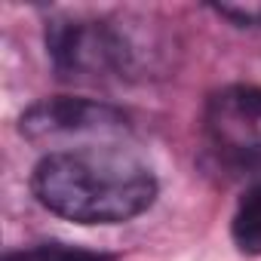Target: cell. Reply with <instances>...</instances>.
<instances>
[{
	"label": "cell",
	"instance_id": "obj_1",
	"mask_svg": "<svg viewBox=\"0 0 261 261\" xmlns=\"http://www.w3.org/2000/svg\"><path fill=\"white\" fill-rule=\"evenodd\" d=\"M34 200L74 224H126L157 200L151 166L117 145L62 148L31 172Z\"/></svg>",
	"mask_w": 261,
	"mask_h": 261
},
{
	"label": "cell",
	"instance_id": "obj_2",
	"mask_svg": "<svg viewBox=\"0 0 261 261\" xmlns=\"http://www.w3.org/2000/svg\"><path fill=\"white\" fill-rule=\"evenodd\" d=\"M46 53L62 80L98 83L145 71V53L123 25L98 19H56L46 25Z\"/></svg>",
	"mask_w": 261,
	"mask_h": 261
},
{
	"label": "cell",
	"instance_id": "obj_3",
	"mask_svg": "<svg viewBox=\"0 0 261 261\" xmlns=\"http://www.w3.org/2000/svg\"><path fill=\"white\" fill-rule=\"evenodd\" d=\"M22 136L34 145H65L77 142V148L86 145H114L133 133L129 117L105 105L98 98H77V95H56L31 105L19 120Z\"/></svg>",
	"mask_w": 261,
	"mask_h": 261
},
{
	"label": "cell",
	"instance_id": "obj_4",
	"mask_svg": "<svg viewBox=\"0 0 261 261\" xmlns=\"http://www.w3.org/2000/svg\"><path fill=\"white\" fill-rule=\"evenodd\" d=\"M206 136L212 148L230 160H261V89L258 86H224L206 101Z\"/></svg>",
	"mask_w": 261,
	"mask_h": 261
},
{
	"label": "cell",
	"instance_id": "obj_5",
	"mask_svg": "<svg viewBox=\"0 0 261 261\" xmlns=\"http://www.w3.org/2000/svg\"><path fill=\"white\" fill-rule=\"evenodd\" d=\"M230 237L243 255H261V185H252L240 197L230 218Z\"/></svg>",
	"mask_w": 261,
	"mask_h": 261
},
{
	"label": "cell",
	"instance_id": "obj_6",
	"mask_svg": "<svg viewBox=\"0 0 261 261\" xmlns=\"http://www.w3.org/2000/svg\"><path fill=\"white\" fill-rule=\"evenodd\" d=\"M4 261H117L108 252L83 249V246H68V243H37L28 249L7 252Z\"/></svg>",
	"mask_w": 261,
	"mask_h": 261
},
{
	"label": "cell",
	"instance_id": "obj_7",
	"mask_svg": "<svg viewBox=\"0 0 261 261\" xmlns=\"http://www.w3.org/2000/svg\"><path fill=\"white\" fill-rule=\"evenodd\" d=\"M215 16L227 19L237 28H261V0H237V4H212Z\"/></svg>",
	"mask_w": 261,
	"mask_h": 261
}]
</instances>
